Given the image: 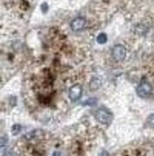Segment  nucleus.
<instances>
[{"label": "nucleus", "mask_w": 154, "mask_h": 156, "mask_svg": "<svg viewBox=\"0 0 154 156\" xmlns=\"http://www.w3.org/2000/svg\"><path fill=\"white\" fill-rule=\"evenodd\" d=\"M46 133H43L40 130L33 131L31 135L28 133V136L25 138L26 145L23 147V151L26 156H45L46 153Z\"/></svg>", "instance_id": "obj_1"}, {"label": "nucleus", "mask_w": 154, "mask_h": 156, "mask_svg": "<svg viewBox=\"0 0 154 156\" xmlns=\"http://www.w3.org/2000/svg\"><path fill=\"white\" fill-rule=\"evenodd\" d=\"M94 116H96V121H97V122L105 124V125H108L109 122L113 121V113H111V111H109L108 108H105V107L97 108L96 113H94Z\"/></svg>", "instance_id": "obj_2"}, {"label": "nucleus", "mask_w": 154, "mask_h": 156, "mask_svg": "<svg viewBox=\"0 0 154 156\" xmlns=\"http://www.w3.org/2000/svg\"><path fill=\"white\" fill-rule=\"evenodd\" d=\"M82 91H83L82 83H80V82H74V83L70 87V90H68V98H70V101H71V102L79 101L80 96H82Z\"/></svg>", "instance_id": "obj_3"}, {"label": "nucleus", "mask_w": 154, "mask_h": 156, "mask_svg": "<svg viewBox=\"0 0 154 156\" xmlns=\"http://www.w3.org/2000/svg\"><path fill=\"white\" fill-rule=\"evenodd\" d=\"M137 94L140 98H149L152 94V85L146 80H142L139 85H137Z\"/></svg>", "instance_id": "obj_4"}, {"label": "nucleus", "mask_w": 154, "mask_h": 156, "mask_svg": "<svg viewBox=\"0 0 154 156\" xmlns=\"http://www.w3.org/2000/svg\"><path fill=\"white\" fill-rule=\"evenodd\" d=\"M86 19L85 17H76L73 22H71V30L74 33H79V31H83L86 28Z\"/></svg>", "instance_id": "obj_5"}, {"label": "nucleus", "mask_w": 154, "mask_h": 156, "mask_svg": "<svg viewBox=\"0 0 154 156\" xmlns=\"http://www.w3.org/2000/svg\"><path fill=\"white\" fill-rule=\"evenodd\" d=\"M111 53H113L114 60H117V62H120V60H123L126 57V48L123 45H114Z\"/></svg>", "instance_id": "obj_6"}, {"label": "nucleus", "mask_w": 154, "mask_h": 156, "mask_svg": "<svg viewBox=\"0 0 154 156\" xmlns=\"http://www.w3.org/2000/svg\"><path fill=\"white\" fill-rule=\"evenodd\" d=\"M146 122H148V125H149V127H152V128H154V115H151V116L146 119Z\"/></svg>", "instance_id": "obj_7"}, {"label": "nucleus", "mask_w": 154, "mask_h": 156, "mask_svg": "<svg viewBox=\"0 0 154 156\" xmlns=\"http://www.w3.org/2000/svg\"><path fill=\"white\" fill-rule=\"evenodd\" d=\"M90 88H91V90H96V88H99V80L96 79V80L93 82V87H90Z\"/></svg>", "instance_id": "obj_8"}]
</instances>
